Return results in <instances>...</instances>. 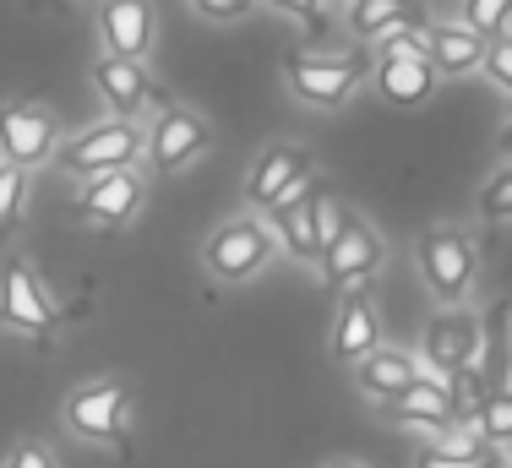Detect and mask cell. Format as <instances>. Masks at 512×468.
I'll return each mask as SVG.
<instances>
[{"label": "cell", "instance_id": "cell-23", "mask_svg": "<svg viewBox=\"0 0 512 468\" xmlns=\"http://www.w3.org/2000/svg\"><path fill=\"white\" fill-rule=\"evenodd\" d=\"M414 468H507V452H496L491 441H480V447H442V441H431L414 458Z\"/></svg>", "mask_w": 512, "mask_h": 468}, {"label": "cell", "instance_id": "cell-10", "mask_svg": "<svg viewBox=\"0 0 512 468\" xmlns=\"http://www.w3.org/2000/svg\"><path fill=\"white\" fill-rule=\"evenodd\" d=\"M55 147H60V126L44 104H33V98L0 104V158H6V164L39 169L55 158Z\"/></svg>", "mask_w": 512, "mask_h": 468}, {"label": "cell", "instance_id": "cell-32", "mask_svg": "<svg viewBox=\"0 0 512 468\" xmlns=\"http://www.w3.org/2000/svg\"><path fill=\"white\" fill-rule=\"evenodd\" d=\"M273 11H284V17H295V22H311L316 11H322V0H267Z\"/></svg>", "mask_w": 512, "mask_h": 468}, {"label": "cell", "instance_id": "cell-34", "mask_svg": "<svg viewBox=\"0 0 512 468\" xmlns=\"http://www.w3.org/2000/svg\"><path fill=\"white\" fill-rule=\"evenodd\" d=\"M507 387H512V338H507Z\"/></svg>", "mask_w": 512, "mask_h": 468}, {"label": "cell", "instance_id": "cell-3", "mask_svg": "<svg viewBox=\"0 0 512 468\" xmlns=\"http://www.w3.org/2000/svg\"><path fill=\"white\" fill-rule=\"evenodd\" d=\"M371 77L360 55H316V49H289L284 55V82L300 104L311 109H338L360 93V82Z\"/></svg>", "mask_w": 512, "mask_h": 468}, {"label": "cell", "instance_id": "cell-35", "mask_svg": "<svg viewBox=\"0 0 512 468\" xmlns=\"http://www.w3.org/2000/svg\"><path fill=\"white\" fill-rule=\"evenodd\" d=\"M333 468H365V463H333Z\"/></svg>", "mask_w": 512, "mask_h": 468}, {"label": "cell", "instance_id": "cell-13", "mask_svg": "<svg viewBox=\"0 0 512 468\" xmlns=\"http://www.w3.org/2000/svg\"><path fill=\"white\" fill-rule=\"evenodd\" d=\"M93 88H99L104 109L120 120H137L142 109H148V98L158 104H169L164 93H153V77H148V60H131V55H104L93 60Z\"/></svg>", "mask_w": 512, "mask_h": 468}, {"label": "cell", "instance_id": "cell-21", "mask_svg": "<svg viewBox=\"0 0 512 468\" xmlns=\"http://www.w3.org/2000/svg\"><path fill=\"white\" fill-rule=\"evenodd\" d=\"M431 66L442 77H469V71L485 66V39L463 22H436L431 28Z\"/></svg>", "mask_w": 512, "mask_h": 468}, {"label": "cell", "instance_id": "cell-26", "mask_svg": "<svg viewBox=\"0 0 512 468\" xmlns=\"http://www.w3.org/2000/svg\"><path fill=\"white\" fill-rule=\"evenodd\" d=\"M463 28H474L480 39H496V33L512 28V0H463Z\"/></svg>", "mask_w": 512, "mask_h": 468}, {"label": "cell", "instance_id": "cell-29", "mask_svg": "<svg viewBox=\"0 0 512 468\" xmlns=\"http://www.w3.org/2000/svg\"><path fill=\"white\" fill-rule=\"evenodd\" d=\"M376 55H431V28H393L376 39Z\"/></svg>", "mask_w": 512, "mask_h": 468}, {"label": "cell", "instance_id": "cell-5", "mask_svg": "<svg viewBox=\"0 0 512 468\" xmlns=\"http://www.w3.org/2000/svg\"><path fill=\"white\" fill-rule=\"evenodd\" d=\"M273 256H278V240L262 218H229V224H218L213 240L202 245V267L218 283H246V278L262 273Z\"/></svg>", "mask_w": 512, "mask_h": 468}, {"label": "cell", "instance_id": "cell-19", "mask_svg": "<svg viewBox=\"0 0 512 468\" xmlns=\"http://www.w3.org/2000/svg\"><path fill=\"white\" fill-rule=\"evenodd\" d=\"M425 376V365L414 360L409 349H382L376 343L365 360H355V387L365 392V398H376V403H393L404 387H414V381Z\"/></svg>", "mask_w": 512, "mask_h": 468}, {"label": "cell", "instance_id": "cell-12", "mask_svg": "<svg viewBox=\"0 0 512 468\" xmlns=\"http://www.w3.org/2000/svg\"><path fill=\"white\" fill-rule=\"evenodd\" d=\"M420 365H431V376H453L463 365H480V316L447 305L442 316H431L420 338Z\"/></svg>", "mask_w": 512, "mask_h": 468}, {"label": "cell", "instance_id": "cell-15", "mask_svg": "<svg viewBox=\"0 0 512 468\" xmlns=\"http://www.w3.org/2000/svg\"><path fill=\"white\" fill-rule=\"evenodd\" d=\"M387 414H393L398 425H414V430H431V436H442L447 425L458 420V398H453V381L447 376H431L425 371L414 387H404L393 403H382Z\"/></svg>", "mask_w": 512, "mask_h": 468}, {"label": "cell", "instance_id": "cell-8", "mask_svg": "<svg viewBox=\"0 0 512 468\" xmlns=\"http://www.w3.org/2000/svg\"><path fill=\"white\" fill-rule=\"evenodd\" d=\"M311 180H316L311 147L273 142V147H262V158H256L251 175H246V202L256 207V213H273L278 202H289L295 191H306Z\"/></svg>", "mask_w": 512, "mask_h": 468}, {"label": "cell", "instance_id": "cell-25", "mask_svg": "<svg viewBox=\"0 0 512 468\" xmlns=\"http://www.w3.org/2000/svg\"><path fill=\"white\" fill-rule=\"evenodd\" d=\"M474 425H480V436L491 441V447H507V441H512V387H496L491 398L480 403Z\"/></svg>", "mask_w": 512, "mask_h": 468}, {"label": "cell", "instance_id": "cell-20", "mask_svg": "<svg viewBox=\"0 0 512 468\" xmlns=\"http://www.w3.org/2000/svg\"><path fill=\"white\" fill-rule=\"evenodd\" d=\"M344 28L360 44H376L393 28H431V11H425V0H349Z\"/></svg>", "mask_w": 512, "mask_h": 468}, {"label": "cell", "instance_id": "cell-1", "mask_svg": "<svg viewBox=\"0 0 512 468\" xmlns=\"http://www.w3.org/2000/svg\"><path fill=\"white\" fill-rule=\"evenodd\" d=\"M148 147V126L137 120H99V126H82L77 137H66L55 147V164L66 169L71 180H88V175H104V169H131Z\"/></svg>", "mask_w": 512, "mask_h": 468}, {"label": "cell", "instance_id": "cell-4", "mask_svg": "<svg viewBox=\"0 0 512 468\" xmlns=\"http://www.w3.org/2000/svg\"><path fill=\"white\" fill-rule=\"evenodd\" d=\"M66 425H71V436L93 441V447H126V436H131V392L120 387L115 376L82 381V387L66 398Z\"/></svg>", "mask_w": 512, "mask_h": 468}, {"label": "cell", "instance_id": "cell-6", "mask_svg": "<svg viewBox=\"0 0 512 468\" xmlns=\"http://www.w3.org/2000/svg\"><path fill=\"white\" fill-rule=\"evenodd\" d=\"M213 147V126L197 115L191 104H158L153 126H148V147H142V158L158 169V175H180V169H191L197 158Z\"/></svg>", "mask_w": 512, "mask_h": 468}, {"label": "cell", "instance_id": "cell-9", "mask_svg": "<svg viewBox=\"0 0 512 468\" xmlns=\"http://www.w3.org/2000/svg\"><path fill=\"white\" fill-rule=\"evenodd\" d=\"M382 234H376L371 224H365L360 213H349L344 207V218H338V229L327 234V245H322V278L333 283V289H355V283H365L382 267Z\"/></svg>", "mask_w": 512, "mask_h": 468}, {"label": "cell", "instance_id": "cell-33", "mask_svg": "<svg viewBox=\"0 0 512 468\" xmlns=\"http://www.w3.org/2000/svg\"><path fill=\"white\" fill-rule=\"evenodd\" d=\"M496 153L512 158V115H507V126H502V137H496Z\"/></svg>", "mask_w": 512, "mask_h": 468}, {"label": "cell", "instance_id": "cell-18", "mask_svg": "<svg viewBox=\"0 0 512 468\" xmlns=\"http://www.w3.org/2000/svg\"><path fill=\"white\" fill-rule=\"evenodd\" d=\"M376 343H382V322H376L371 294L355 283V289L344 294V305H338V316H333V360L355 365L376 349Z\"/></svg>", "mask_w": 512, "mask_h": 468}, {"label": "cell", "instance_id": "cell-22", "mask_svg": "<svg viewBox=\"0 0 512 468\" xmlns=\"http://www.w3.org/2000/svg\"><path fill=\"white\" fill-rule=\"evenodd\" d=\"M507 338H512V300H496L480 316V371L507 387Z\"/></svg>", "mask_w": 512, "mask_h": 468}, {"label": "cell", "instance_id": "cell-24", "mask_svg": "<svg viewBox=\"0 0 512 468\" xmlns=\"http://www.w3.org/2000/svg\"><path fill=\"white\" fill-rule=\"evenodd\" d=\"M22 207H28V169L6 164L0 158V240H11L22 224Z\"/></svg>", "mask_w": 512, "mask_h": 468}, {"label": "cell", "instance_id": "cell-28", "mask_svg": "<svg viewBox=\"0 0 512 468\" xmlns=\"http://www.w3.org/2000/svg\"><path fill=\"white\" fill-rule=\"evenodd\" d=\"M485 77H491V88H502L512 98V33H496V39H485Z\"/></svg>", "mask_w": 512, "mask_h": 468}, {"label": "cell", "instance_id": "cell-16", "mask_svg": "<svg viewBox=\"0 0 512 468\" xmlns=\"http://www.w3.org/2000/svg\"><path fill=\"white\" fill-rule=\"evenodd\" d=\"M316 186H322V180H311L306 191H295L289 202H278L273 213H267V229H273L278 251L295 256V262H322V229H316Z\"/></svg>", "mask_w": 512, "mask_h": 468}, {"label": "cell", "instance_id": "cell-36", "mask_svg": "<svg viewBox=\"0 0 512 468\" xmlns=\"http://www.w3.org/2000/svg\"><path fill=\"white\" fill-rule=\"evenodd\" d=\"M502 452H507V463H512V441H507V447H502Z\"/></svg>", "mask_w": 512, "mask_h": 468}, {"label": "cell", "instance_id": "cell-17", "mask_svg": "<svg viewBox=\"0 0 512 468\" xmlns=\"http://www.w3.org/2000/svg\"><path fill=\"white\" fill-rule=\"evenodd\" d=\"M371 82H376V93H382L387 104H398V109H420L425 98L436 93L442 71L431 66V55H376Z\"/></svg>", "mask_w": 512, "mask_h": 468}, {"label": "cell", "instance_id": "cell-27", "mask_svg": "<svg viewBox=\"0 0 512 468\" xmlns=\"http://www.w3.org/2000/svg\"><path fill=\"white\" fill-rule=\"evenodd\" d=\"M480 218H491V224H507V218H512V164L496 169V175L485 180V191H480Z\"/></svg>", "mask_w": 512, "mask_h": 468}, {"label": "cell", "instance_id": "cell-2", "mask_svg": "<svg viewBox=\"0 0 512 468\" xmlns=\"http://www.w3.org/2000/svg\"><path fill=\"white\" fill-rule=\"evenodd\" d=\"M414 262H420L425 289L436 294L442 305H463V294L474 289V273H480V251L474 240L453 224H436L414 240Z\"/></svg>", "mask_w": 512, "mask_h": 468}, {"label": "cell", "instance_id": "cell-30", "mask_svg": "<svg viewBox=\"0 0 512 468\" xmlns=\"http://www.w3.org/2000/svg\"><path fill=\"white\" fill-rule=\"evenodd\" d=\"M191 11H197L202 22H218V28H229V22H246L256 11V0H191Z\"/></svg>", "mask_w": 512, "mask_h": 468}, {"label": "cell", "instance_id": "cell-7", "mask_svg": "<svg viewBox=\"0 0 512 468\" xmlns=\"http://www.w3.org/2000/svg\"><path fill=\"white\" fill-rule=\"evenodd\" d=\"M0 322L22 338H50L55 332V300L28 256H6V267H0Z\"/></svg>", "mask_w": 512, "mask_h": 468}, {"label": "cell", "instance_id": "cell-31", "mask_svg": "<svg viewBox=\"0 0 512 468\" xmlns=\"http://www.w3.org/2000/svg\"><path fill=\"white\" fill-rule=\"evenodd\" d=\"M0 468H60V463H55L50 447H39V441H22V447L6 452V463H0Z\"/></svg>", "mask_w": 512, "mask_h": 468}, {"label": "cell", "instance_id": "cell-14", "mask_svg": "<svg viewBox=\"0 0 512 468\" xmlns=\"http://www.w3.org/2000/svg\"><path fill=\"white\" fill-rule=\"evenodd\" d=\"M99 39L109 55L148 60L158 44V11L153 0H99Z\"/></svg>", "mask_w": 512, "mask_h": 468}, {"label": "cell", "instance_id": "cell-11", "mask_svg": "<svg viewBox=\"0 0 512 468\" xmlns=\"http://www.w3.org/2000/svg\"><path fill=\"white\" fill-rule=\"evenodd\" d=\"M142 202H148V180H142V169H104V175H88L77 186V213L88 218V224H104V229H120L131 224V218L142 213Z\"/></svg>", "mask_w": 512, "mask_h": 468}]
</instances>
